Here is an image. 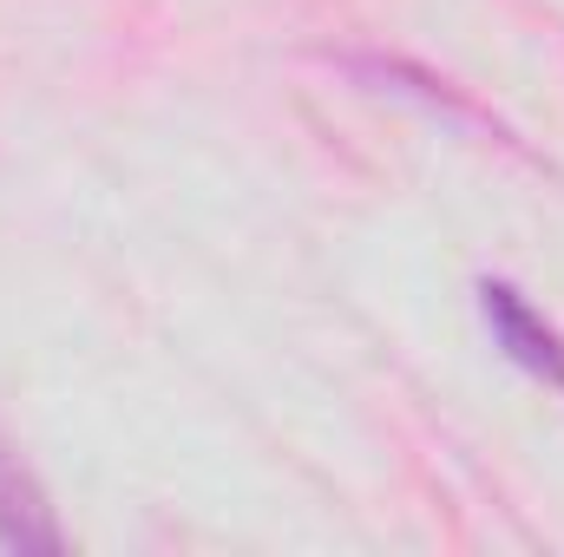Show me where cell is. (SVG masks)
Instances as JSON below:
<instances>
[{
  "instance_id": "cell-1",
  "label": "cell",
  "mask_w": 564,
  "mask_h": 557,
  "mask_svg": "<svg viewBox=\"0 0 564 557\" xmlns=\"http://www.w3.org/2000/svg\"><path fill=\"white\" fill-rule=\"evenodd\" d=\"M479 321L512 368H525L532 381L564 394V335L525 302V288H512L506 276H486L479 282Z\"/></svg>"
},
{
  "instance_id": "cell-2",
  "label": "cell",
  "mask_w": 564,
  "mask_h": 557,
  "mask_svg": "<svg viewBox=\"0 0 564 557\" xmlns=\"http://www.w3.org/2000/svg\"><path fill=\"white\" fill-rule=\"evenodd\" d=\"M59 525H53V505L46 492L33 485V472L20 466V452L0 439V551H59Z\"/></svg>"
}]
</instances>
